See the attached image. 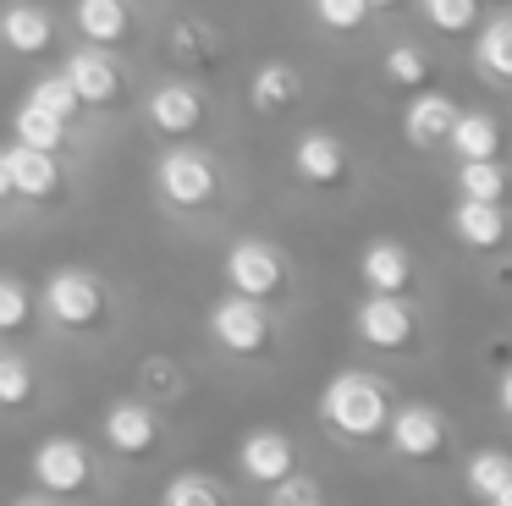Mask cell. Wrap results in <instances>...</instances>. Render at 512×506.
<instances>
[{
	"instance_id": "obj_1",
	"label": "cell",
	"mask_w": 512,
	"mask_h": 506,
	"mask_svg": "<svg viewBox=\"0 0 512 506\" xmlns=\"http://www.w3.org/2000/svg\"><path fill=\"white\" fill-rule=\"evenodd\" d=\"M320 418H325V429L342 435V440H375V435H386V424H391V396L375 374L347 369L320 391Z\"/></svg>"
},
{
	"instance_id": "obj_2",
	"label": "cell",
	"mask_w": 512,
	"mask_h": 506,
	"mask_svg": "<svg viewBox=\"0 0 512 506\" xmlns=\"http://www.w3.org/2000/svg\"><path fill=\"white\" fill-rule=\"evenodd\" d=\"M39 308H45L50 325L72 330V336H89V330H100L105 319H111V292H105V281L94 270L61 264V270H50Z\"/></svg>"
},
{
	"instance_id": "obj_3",
	"label": "cell",
	"mask_w": 512,
	"mask_h": 506,
	"mask_svg": "<svg viewBox=\"0 0 512 506\" xmlns=\"http://www.w3.org/2000/svg\"><path fill=\"white\" fill-rule=\"evenodd\" d=\"M155 187L171 209H210L221 198V165L204 149H193V143H177V149L160 154Z\"/></svg>"
},
{
	"instance_id": "obj_4",
	"label": "cell",
	"mask_w": 512,
	"mask_h": 506,
	"mask_svg": "<svg viewBox=\"0 0 512 506\" xmlns=\"http://www.w3.org/2000/svg\"><path fill=\"white\" fill-rule=\"evenodd\" d=\"M34 484L50 495V501H72V495L94 490V451L83 446L78 435H50L34 446Z\"/></svg>"
},
{
	"instance_id": "obj_5",
	"label": "cell",
	"mask_w": 512,
	"mask_h": 506,
	"mask_svg": "<svg viewBox=\"0 0 512 506\" xmlns=\"http://www.w3.org/2000/svg\"><path fill=\"white\" fill-rule=\"evenodd\" d=\"M210 336L221 352L232 358H265L276 330H270V314L259 297H243V292H226L221 303L210 308Z\"/></svg>"
},
{
	"instance_id": "obj_6",
	"label": "cell",
	"mask_w": 512,
	"mask_h": 506,
	"mask_svg": "<svg viewBox=\"0 0 512 506\" xmlns=\"http://www.w3.org/2000/svg\"><path fill=\"white\" fill-rule=\"evenodd\" d=\"M61 72L72 77L83 110H122L127 94H133V83H127V66L116 61L105 44H78V50L67 55V66H61Z\"/></svg>"
},
{
	"instance_id": "obj_7",
	"label": "cell",
	"mask_w": 512,
	"mask_h": 506,
	"mask_svg": "<svg viewBox=\"0 0 512 506\" xmlns=\"http://www.w3.org/2000/svg\"><path fill=\"white\" fill-rule=\"evenodd\" d=\"M226 286L243 292V297L270 303V297L287 292V253L265 237H237L232 248H226Z\"/></svg>"
},
{
	"instance_id": "obj_8",
	"label": "cell",
	"mask_w": 512,
	"mask_h": 506,
	"mask_svg": "<svg viewBox=\"0 0 512 506\" xmlns=\"http://www.w3.org/2000/svg\"><path fill=\"white\" fill-rule=\"evenodd\" d=\"M353 330L375 352H408L413 336H419V314L402 292H369L353 314Z\"/></svg>"
},
{
	"instance_id": "obj_9",
	"label": "cell",
	"mask_w": 512,
	"mask_h": 506,
	"mask_svg": "<svg viewBox=\"0 0 512 506\" xmlns=\"http://www.w3.org/2000/svg\"><path fill=\"white\" fill-rule=\"evenodd\" d=\"M386 440H391V451H397V457H408V462H435L446 451V440H452V429H446L441 407L408 402V407H391Z\"/></svg>"
},
{
	"instance_id": "obj_10",
	"label": "cell",
	"mask_w": 512,
	"mask_h": 506,
	"mask_svg": "<svg viewBox=\"0 0 512 506\" xmlns=\"http://www.w3.org/2000/svg\"><path fill=\"white\" fill-rule=\"evenodd\" d=\"M100 435H105V446H111L116 457H155L160 440H166V429H160L155 407H149L144 396H122V402L105 407Z\"/></svg>"
},
{
	"instance_id": "obj_11",
	"label": "cell",
	"mask_w": 512,
	"mask_h": 506,
	"mask_svg": "<svg viewBox=\"0 0 512 506\" xmlns=\"http://www.w3.org/2000/svg\"><path fill=\"white\" fill-rule=\"evenodd\" d=\"M144 121L160 132V138H193V132L210 121V105H204V94L193 83H182V77H171V83L149 88L144 99Z\"/></svg>"
},
{
	"instance_id": "obj_12",
	"label": "cell",
	"mask_w": 512,
	"mask_h": 506,
	"mask_svg": "<svg viewBox=\"0 0 512 506\" xmlns=\"http://www.w3.org/2000/svg\"><path fill=\"white\" fill-rule=\"evenodd\" d=\"M237 468H243L248 484H281L287 473H298V446H292V435H281V429H248L243 446H237Z\"/></svg>"
},
{
	"instance_id": "obj_13",
	"label": "cell",
	"mask_w": 512,
	"mask_h": 506,
	"mask_svg": "<svg viewBox=\"0 0 512 506\" xmlns=\"http://www.w3.org/2000/svg\"><path fill=\"white\" fill-rule=\"evenodd\" d=\"M292 171H298L303 187H342L347 182V149L336 132H303L292 143Z\"/></svg>"
},
{
	"instance_id": "obj_14",
	"label": "cell",
	"mask_w": 512,
	"mask_h": 506,
	"mask_svg": "<svg viewBox=\"0 0 512 506\" xmlns=\"http://www.w3.org/2000/svg\"><path fill=\"white\" fill-rule=\"evenodd\" d=\"M0 44L12 55H23V61H39L56 44V17L45 6H34V0H12L0 11Z\"/></svg>"
},
{
	"instance_id": "obj_15",
	"label": "cell",
	"mask_w": 512,
	"mask_h": 506,
	"mask_svg": "<svg viewBox=\"0 0 512 506\" xmlns=\"http://www.w3.org/2000/svg\"><path fill=\"white\" fill-rule=\"evenodd\" d=\"M452 121H457V99L452 94L413 88L408 110H402V138H408L413 149H435V143L452 138Z\"/></svg>"
},
{
	"instance_id": "obj_16",
	"label": "cell",
	"mask_w": 512,
	"mask_h": 506,
	"mask_svg": "<svg viewBox=\"0 0 512 506\" xmlns=\"http://www.w3.org/2000/svg\"><path fill=\"white\" fill-rule=\"evenodd\" d=\"M6 160H12V193L17 198H28V204H56V198H61V187H67V182H61L56 154L28 149V143H12Z\"/></svg>"
},
{
	"instance_id": "obj_17",
	"label": "cell",
	"mask_w": 512,
	"mask_h": 506,
	"mask_svg": "<svg viewBox=\"0 0 512 506\" xmlns=\"http://www.w3.org/2000/svg\"><path fill=\"white\" fill-rule=\"evenodd\" d=\"M452 231H457V242H463V248L490 253V248H501V242H507V209L490 204V198H457Z\"/></svg>"
},
{
	"instance_id": "obj_18",
	"label": "cell",
	"mask_w": 512,
	"mask_h": 506,
	"mask_svg": "<svg viewBox=\"0 0 512 506\" xmlns=\"http://www.w3.org/2000/svg\"><path fill=\"white\" fill-rule=\"evenodd\" d=\"M298 99H303V77L287 61H265L248 77V105H254V116H287Z\"/></svg>"
},
{
	"instance_id": "obj_19",
	"label": "cell",
	"mask_w": 512,
	"mask_h": 506,
	"mask_svg": "<svg viewBox=\"0 0 512 506\" xmlns=\"http://www.w3.org/2000/svg\"><path fill=\"white\" fill-rule=\"evenodd\" d=\"M358 275H364L369 292H402V286L413 281V253L391 237H375L358 253Z\"/></svg>"
},
{
	"instance_id": "obj_20",
	"label": "cell",
	"mask_w": 512,
	"mask_h": 506,
	"mask_svg": "<svg viewBox=\"0 0 512 506\" xmlns=\"http://www.w3.org/2000/svg\"><path fill=\"white\" fill-rule=\"evenodd\" d=\"M72 22H78L83 44H105V50L127 44V33H133L127 0H72Z\"/></svg>"
},
{
	"instance_id": "obj_21",
	"label": "cell",
	"mask_w": 512,
	"mask_h": 506,
	"mask_svg": "<svg viewBox=\"0 0 512 506\" xmlns=\"http://www.w3.org/2000/svg\"><path fill=\"white\" fill-rule=\"evenodd\" d=\"M166 50H171V61L188 66V72H215V66H221V39H215V28H210V22H199V17L171 22Z\"/></svg>"
},
{
	"instance_id": "obj_22",
	"label": "cell",
	"mask_w": 512,
	"mask_h": 506,
	"mask_svg": "<svg viewBox=\"0 0 512 506\" xmlns=\"http://www.w3.org/2000/svg\"><path fill=\"white\" fill-rule=\"evenodd\" d=\"M446 143L457 149V160H496L501 154V121L485 116V110H457Z\"/></svg>"
},
{
	"instance_id": "obj_23",
	"label": "cell",
	"mask_w": 512,
	"mask_h": 506,
	"mask_svg": "<svg viewBox=\"0 0 512 506\" xmlns=\"http://www.w3.org/2000/svg\"><path fill=\"white\" fill-rule=\"evenodd\" d=\"M12 138L28 143V149H45V154H61L67 149V121H56L50 110H39L34 99L12 110Z\"/></svg>"
},
{
	"instance_id": "obj_24",
	"label": "cell",
	"mask_w": 512,
	"mask_h": 506,
	"mask_svg": "<svg viewBox=\"0 0 512 506\" xmlns=\"http://www.w3.org/2000/svg\"><path fill=\"white\" fill-rule=\"evenodd\" d=\"M474 61L485 66V77L512 83V17H496V22H485V28H479Z\"/></svg>"
},
{
	"instance_id": "obj_25",
	"label": "cell",
	"mask_w": 512,
	"mask_h": 506,
	"mask_svg": "<svg viewBox=\"0 0 512 506\" xmlns=\"http://www.w3.org/2000/svg\"><path fill=\"white\" fill-rule=\"evenodd\" d=\"M138 391H144L149 402H182V391H188V374H182L177 358H166V352H149V358L138 363Z\"/></svg>"
},
{
	"instance_id": "obj_26",
	"label": "cell",
	"mask_w": 512,
	"mask_h": 506,
	"mask_svg": "<svg viewBox=\"0 0 512 506\" xmlns=\"http://www.w3.org/2000/svg\"><path fill=\"white\" fill-rule=\"evenodd\" d=\"M507 187H512V176L501 160H457V193L463 198H490V204H501Z\"/></svg>"
},
{
	"instance_id": "obj_27",
	"label": "cell",
	"mask_w": 512,
	"mask_h": 506,
	"mask_svg": "<svg viewBox=\"0 0 512 506\" xmlns=\"http://www.w3.org/2000/svg\"><path fill=\"white\" fill-rule=\"evenodd\" d=\"M39 396V374L23 352H0V407L17 413V407H34Z\"/></svg>"
},
{
	"instance_id": "obj_28",
	"label": "cell",
	"mask_w": 512,
	"mask_h": 506,
	"mask_svg": "<svg viewBox=\"0 0 512 506\" xmlns=\"http://www.w3.org/2000/svg\"><path fill=\"white\" fill-rule=\"evenodd\" d=\"M463 479H468V495H479V501L490 506V495L512 479V457L501 446H485V451H474V457H468Z\"/></svg>"
},
{
	"instance_id": "obj_29",
	"label": "cell",
	"mask_w": 512,
	"mask_h": 506,
	"mask_svg": "<svg viewBox=\"0 0 512 506\" xmlns=\"http://www.w3.org/2000/svg\"><path fill=\"white\" fill-rule=\"evenodd\" d=\"M34 325V292L17 275H0V336H23Z\"/></svg>"
},
{
	"instance_id": "obj_30",
	"label": "cell",
	"mask_w": 512,
	"mask_h": 506,
	"mask_svg": "<svg viewBox=\"0 0 512 506\" xmlns=\"http://www.w3.org/2000/svg\"><path fill=\"white\" fill-rule=\"evenodd\" d=\"M28 99H34L39 110H50L56 121H67V127H72V116L83 110V99H78V88H72V77H67V72L39 77V83H34V94H28Z\"/></svg>"
},
{
	"instance_id": "obj_31",
	"label": "cell",
	"mask_w": 512,
	"mask_h": 506,
	"mask_svg": "<svg viewBox=\"0 0 512 506\" xmlns=\"http://www.w3.org/2000/svg\"><path fill=\"white\" fill-rule=\"evenodd\" d=\"M380 72H386V83H397V88H424L430 61H424L419 44H391L386 61H380Z\"/></svg>"
},
{
	"instance_id": "obj_32",
	"label": "cell",
	"mask_w": 512,
	"mask_h": 506,
	"mask_svg": "<svg viewBox=\"0 0 512 506\" xmlns=\"http://www.w3.org/2000/svg\"><path fill=\"white\" fill-rule=\"evenodd\" d=\"M160 506H226L221 484L204 479V473H177V479L166 484V495H160Z\"/></svg>"
},
{
	"instance_id": "obj_33",
	"label": "cell",
	"mask_w": 512,
	"mask_h": 506,
	"mask_svg": "<svg viewBox=\"0 0 512 506\" xmlns=\"http://www.w3.org/2000/svg\"><path fill=\"white\" fill-rule=\"evenodd\" d=\"M424 22L441 33H468L479 22V0H424Z\"/></svg>"
},
{
	"instance_id": "obj_34",
	"label": "cell",
	"mask_w": 512,
	"mask_h": 506,
	"mask_svg": "<svg viewBox=\"0 0 512 506\" xmlns=\"http://www.w3.org/2000/svg\"><path fill=\"white\" fill-rule=\"evenodd\" d=\"M314 17H320L331 33H353V28H364L369 0H314Z\"/></svg>"
},
{
	"instance_id": "obj_35",
	"label": "cell",
	"mask_w": 512,
	"mask_h": 506,
	"mask_svg": "<svg viewBox=\"0 0 512 506\" xmlns=\"http://www.w3.org/2000/svg\"><path fill=\"white\" fill-rule=\"evenodd\" d=\"M270 506H325L320 484L303 479V473H287L281 484H270Z\"/></svg>"
},
{
	"instance_id": "obj_36",
	"label": "cell",
	"mask_w": 512,
	"mask_h": 506,
	"mask_svg": "<svg viewBox=\"0 0 512 506\" xmlns=\"http://www.w3.org/2000/svg\"><path fill=\"white\" fill-rule=\"evenodd\" d=\"M6 198H17V193H12V160H6V149H0V204H6Z\"/></svg>"
},
{
	"instance_id": "obj_37",
	"label": "cell",
	"mask_w": 512,
	"mask_h": 506,
	"mask_svg": "<svg viewBox=\"0 0 512 506\" xmlns=\"http://www.w3.org/2000/svg\"><path fill=\"white\" fill-rule=\"evenodd\" d=\"M496 402H501V413H507V418H512V369H507V374H501V385H496Z\"/></svg>"
},
{
	"instance_id": "obj_38",
	"label": "cell",
	"mask_w": 512,
	"mask_h": 506,
	"mask_svg": "<svg viewBox=\"0 0 512 506\" xmlns=\"http://www.w3.org/2000/svg\"><path fill=\"white\" fill-rule=\"evenodd\" d=\"M490 506H512V479H507V484H501V490H496V495H490Z\"/></svg>"
},
{
	"instance_id": "obj_39",
	"label": "cell",
	"mask_w": 512,
	"mask_h": 506,
	"mask_svg": "<svg viewBox=\"0 0 512 506\" xmlns=\"http://www.w3.org/2000/svg\"><path fill=\"white\" fill-rule=\"evenodd\" d=\"M12 506H50V495H23V501H12Z\"/></svg>"
},
{
	"instance_id": "obj_40",
	"label": "cell",
	"mask_w": 512,
	"mask_h": 506,
	"mask_svg": "<svg viewBox=\"0 0 512 506\" xmlns=\"http://www.w3.org/2000/svg\"><path fill=\"white\" fill-rule=\"evenodd\" d=\"M375 6H380V11H391V6H397V0H369V11H375Z\"/></svg>"
}]
</instances>
